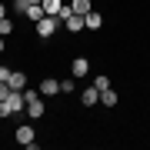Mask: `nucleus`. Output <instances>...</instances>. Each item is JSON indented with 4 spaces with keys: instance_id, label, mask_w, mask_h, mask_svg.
<instances>
[{
    "instance_id": "f257e3e1",
    "label": "nucleus",
    "mask_w": 150,
    "mask_h": 150,
    "mask_svg": "<svg viewBox=\"0 0 150 150\" xmlns=\"http://www.w3.org/2000/svg\"><path fill=\"white\" fill-rule=\"evenodd\" d=\"M4 107H7V113H20V110H27V97H23V90H10V97L4 100Z\"/></svg>"
},
{
    "instance_id": "f03ea898",
    "label": "nucleus",
    "mask_w": 150,
    "mask_h": 150,
    "mask_svg": "<svg viewBox=\"0 0 150 150\" xmlns=\"http://www.w3.org/2000/svg\"><path fill=\"white\" fill-rule=\"evenodd\" d=\"M57 27H60V17H50V13H43L40 20H37V33L43 40L50 37V33H57Z\"/></svg>"
},
{
    "instance_id": "7ed1b4c3",
    "label": "nucleus",
    "mask_w": 150,
    "mask_h": 150,
    "mask_svg": "<svg viewBox=\"0 0 150 150\" xmlns=\"http://www.w3.org/2000/svg\"><path fill=\"white\" fill-rule=\"evenodd\" d=\"M17 144H23V147L33 144V127L30 123H20V127H17Z\"/></svg>"
},
{
    "instance_id": "20e7f679",
    "label": "nucleus",
    "mask_w": 150,
    "mask_h": 150,
    "mask_svg": "<svg viewBox=\"0 0 150 150\" xmlns=\"http://www.w3.org/2000/svg\"><path fill=\"white\" fill-rule=\"evenodd\" d=\"M7 83H10V90H23V87H27V74H23V70H13Z\"/></svg>"
},
{
    "instance_id": "39448f33",
    "label": "nucleus",
    "mask_w": 150,
    "mask_h": 150,
    "mask_svg": "<svg viewBox=\"0 0 150 150\" xmlns=\"http://www.w3.org/2000/svg\"><path fill=\"white\" fill-rule=\"evenodd\" d=\"M97 100H100V90H97V87H87V90L80 93V103H83V107H93Z\"/></svg>"
},
{
    "instance_id": "423d86ee",
    "label": "nucleus",
    "mask_w": 150,
    "mask_h": 150,
    "mask_svg": "<svg viewBox=\"0 0 150 150\" xmlns=\"http://www.w3.org/2000/svg\"><path fill=\"white\" fill-rule=\"evenodd\" d=\"M40 93H43V97H54V93H60V80H54V77H47V80L40 83Z\"/></svg>"
},
{
    "instance_id": "0eeeda50",
    "label": "nucleus",
    "mask_w": 150,
    "mask_h": 150,
    "mask_svg": "<svg viewBox=\"0 0 150 150\" xmlns=\"http://www.w3.org/2000/svg\"><path fill=\"white\" fill-rule=\"evenodd\" d=\"M64 0H43V13H50V17H60V10H64Z\"/></svg>"
},
{
    "instance_id": "6e6552de",
    "label": "nucleus",
    "mask_w": 150,
    "mask_h": 150,
    "mask_svg": "<svg viewBox=\"0 0 150 150\" xmlns=\"http://www.w3.org/2000/svg\"><path fill=\"white\" fill-rule=\"evenodd\" d=\"M87 70H90V64H87L83 57H77L74 64H70V74H74V77H87Z\"/></svg>"
},
{
    "instance_id": "1a4fd4ad",
    "label": "nucleus",
    "mask_w": 150,
    "mask_h": 150,
    "mask_svg": "<svg viewBox=\"0 0 150 150\" xmlns=\"http://www.w3.org/2000/svg\"><path fill=\"white\" fill-rule=\"evenodd\" d=\"M27 117H30V120H40V117H43V103H40V97L27 103Z\"/></svg>"
},
{
    "instance_id": "9d476101",
    "label": "nucleus",
    "mask_w": 150,
    "mask_h": 150,
    "mask_svg": "<svg viewBox=\"0 0 150 150\" xmlns=\"http://www.w3.org/2000/svg\"><path fill=\"white\" fill-rule=\"evenodd\" d=\"M70 10H74V13H80V17H87L93 7H90V0H70Z\"/></svg>"
},
{
    "instance_id": "9b49d317",
    "label": "nucleus",
    "mask_w": 150,
    "mask_h": 150,
    "mask_svg": "<svg viewBox=\"0 0 150 150\" xmlns=\"http://www.w3.org/2000/svg\"><path fill=\"white\" fill-rule=\"evenodd\" d=\"M83 23H87V27H90V30H100V27H103V17L97 13V10H90V13L83 17Z\"/></svg>"
},
{
    "instance_id": "f8f14e48",
    "label": "nucleus",
    "mask_w": 150,
    "mask_h": 150,
    "mask_svg": "<svg viewBox=\"0 0 150 150\" xmlns=\"http://www.w3.org/2000/svg\"><path fill=\"white\" fill-rule=\"evenodd\" d=\"M100 103H103V107H117V93H113L110 87H107V90H100Z\"/></svg>"
},
{
    "instance_id": "ddd939ff",
    "label": "nucleus",
    "mask_w": 150,
    "mask_h": 150,
    "mask_svg": "<svg viewBox=\"0 0 150 150\" xmlns=\"http://www.w3.org/2000/svg\"><path fill=\"white\" fill-rule=\"evenodd\" d=\"M27 17H30L33 23H37L40 17H43V4H30V7H27Z\"/></svg>"
},
{
    "instance_id": "4468645a",
    "label": "nucleus",
    "mask_w": 150,
    "mask_h": 150,
    "mask_svg": "<svg viewBox=\"0 0 150 150\" xmlns=\"http://www.w3.org/2000/svg\"><path fill=\"white\" fill-rule=\"evenodd\" d=\"M93 87H97V90H107V87H110V77H107V74H100V77L93 80Z\"/></svg>"
},
{
    "instance_id": "2eb2a0df",
    "label": "nucleus",
    "mask_w": 150,
    "mask_h": 150,
    "mask_svg": "<svg viewBox=\"0 0 150 150\" xmlns=\"http://www.w3.org/2000/svg\"><path fill=\"white\" fill-rule=\"evenodd\" d=\"M27 7H30V0H13V10L17 13H27Z\"/></svg>"
},
{
    "instance_id": "dca6fc26",
    "label": "nucleus",
    "mask_w": 150,
    "mask_h": 150,
    "mask_svg": "<svg viewBox=\"0 0 150 150\" xmlns=\"http://www.w3.org/2000/svg\"><path fill=\"white\" fill-rule=\"evenodd\" d=\"M74 90V77H67V80H60V93H70Z\"/></svg>"
},
{
    "instance_id": "f3484780",
    "label": "nucleus",
    "mask_w": 150,
    "mask_h": 150,
    "mask_svg": "<svg viewBox=\"0 0 150 150\" xmlns=\"http://www.w3.org/2000/svg\"><path fill=\"white\" fill-rule=\"evenodd\" d=\"M10 30H13V23L4 17V20H0V37H4V33H10Z\"/></svg>"
},
{
    "instance_id": "a211bd4d",
    "label": "nucleus",
    "mask_w": 150,
    "mask_h": 150,
    "mask_svg": "<svg viewBox=\"0 0 150 150\" xmlns=\"http://www.w3.org/2000/svg\"><path fill=\"white\" fill-rule=\"evenodd\" d=\"M23 97H27V103H30V100H37V97H40V90H30V87H23Z\"/></svg>"
},
{
    "instance_id": "6ab92c4d",
    "label": "nucleus",
    "mask_w": 150,
    "mask_h": 150,
    "mask_svg": "<svg viewBox=\"0 0 150 150\" xmlns=\"http://www.w3.org/2000/svg\"><path fill=\"white\" fill-rule=\"evenodd\" d=\"M7 97H10V83H4V80H0V100H7Z\"/></svg>"
},
{
    "instance_id": "aec40b11",
    "label": "nucleus",
    "mask_w": 150,
    "mask_h": 150,
    "mask_svg": "<svg viewBox=\"0 0 150 150\" xmlns=\"http://www.w3.org/2000/svg\"><path fill=\"white\" fill-rule=\"evenodd\" d=\"M10 74H13V70H10V67H0V80H4V83H7V80H10Z\"/></svg>"
},
{
    "instance_id": "412c9836",
    "label": "nucleus",
    "mask_w": 150,
    "mask_h": 150,
    "mask_svg": "<svg viewBox=\"0 0 150 150\" xmlns=\"http://www.w3.org/2000/svg\"><path fill=\"white\" fill-rule=\"evenodd\" d=\"M4 17H7V7H4V4H0V20H4Z\"/></svg>"
},
{
    "instance_id": "4be33fe9",
    "label": "nucleus",
    "mask_w": 150,
    "mask_h": 150,
    "mask_svg": "<svg viewBox=\"0 0 150 150\" xmlns=\"http://www.w3.org/2000/svg\"><path fill=\"white\" fill-rule=\"evenodd\" d=\"M4 47H7V43H4V37H0V50H4Z\"/></svg>"
},
{
    "instance_id": "5701e85b",
    "label": "nucleus",
    "mask_w": 150,
    "mask_h": 150,
    "mask_svg": "<svg viewBox=\"0 0 150 150\" xmlns=\"http://www.w3.org/2000/svg\"><path fill=\"white\" fill-rule=\"evenodd\" d=\"M30 4H43V0H30Z\"/></svg>"
}]
</instances>
